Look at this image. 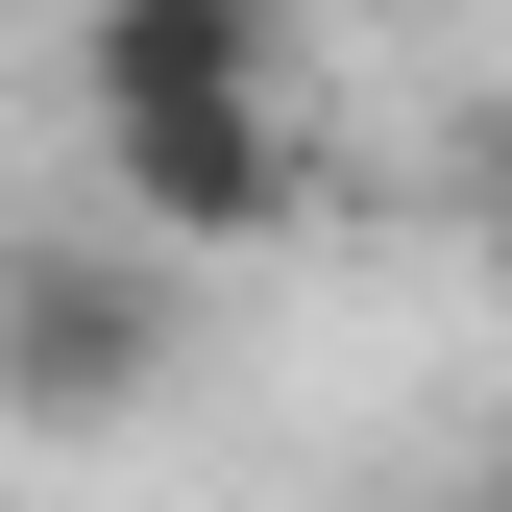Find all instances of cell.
<instances>
[{
  "instance_id": "obj_1",
  "label": "cell",
  "mask_w": 512,
  "mask_h": 512,
  "mask_svg": "<svg viewBox=\"0 0 512 512\" xmlns=\"http://www.w3.org/2000/svg\"><path fill=\"white\" fill-rule=\"evenodd\" d=\"M196 366V269H147V244H25L0 269V415L25 439H122Z\"/></svg>"
},
{
  "instance_id": "obj_2",
  "label": "cell",
  "mask_w": 512,
  "mask_h": 512,
  "mask_svg": "<svg viewBox=\"0 0 512 512\" xmlns=\"http://www.w3.org/2000/svg\"><path fill=\"white\" fill-rule=\"evenodd\" d=\"M317 0H74V122L147 147V122H293Z\"/></svg>"
},
{
  "instance_id": "obj_3",
  "label": "cell",
  "mask_w": 512,
  "mask_h": 512,
  "mask_svg": "<svg viewBox=\"0 0 512 512\" xmlns=\"http://www.w3.org/2000/svg\"><path fill=\"white\" fill-rule=\"evenodd\" d=\"M98 196L147 269H244V244L317 220V122H147V147H98Z\"/></svg>"
},
{
  "instance_id": "obj_4",
  "label": "cell",
  "mask_w": 512,
  "mask_h": 512,
  "mask_svg": "<svg viewBox=\"0 0 512 512\" xmlns=\"http://www.w3.org/2000/svg\"><path fill=\"white\" fill-rule=\"evenodd\" d=\"M488 512H512V488H488Z\"/></svg>"
}]
</instances>
